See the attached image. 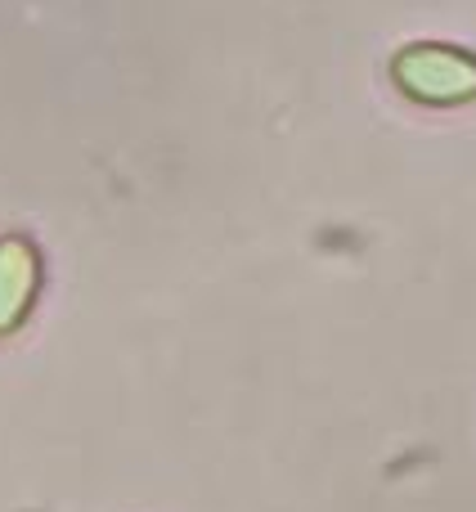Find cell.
<instances>
[{"mask_svg": "<svg viewBox=\"0 0 476 512\" xmlns=\"http://www.w3.org/2000/svg\"><path fill=\"white\" fill-rule=\"evenodd\" d=\"M36 288V256L27 243H0V328H14Z\"/></svg>", "mask_w": 476, "mask_h": 512, "instance_id": "obj_2", "label": "cell"}, {"mask_svg": "<svg viewBox=\"0 0 476 512\" xmlns=\"http://www.w3.org/2000/svg\"><path fill=\"white\" fill-rule=\"evenodd\" d=\"M396 86L423 104H463L476 95V59L450 45H409L391 63Z\"/></svg>", "mask_w": 476, "mask_h": 512, "instance_id": "obj_1", "label": "cell"}]
</instances>
